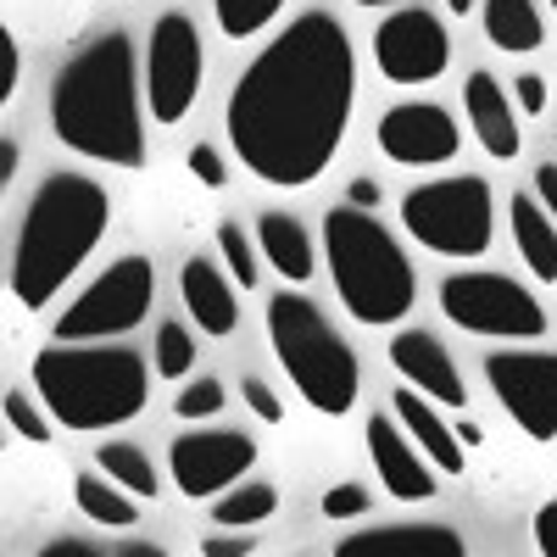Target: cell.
Returning <instances> with one entry per match:
<instances>
[{
    "label": "cell",
    "instance_id": "6da1fadb",
    "mask_svg": "<svg viewBox=\"0 0 557 557\" xmlns=\"http://www.w3.org/2000/svg\"><path fill=\"white\" fill-rule=\"evenodd\" d=\"M357 101V57L335 12H301L278 28L228 89V139L251 178L307 190L335 162Z\"/></svg>",
    "mask_w": 557,
    "mask_h": 557
},
{
    "label": "cell",
    "instance_id": "7a4b0ae2",
    "mask_svg": "<svg viewBox=\"0 0 557 557\" xmlns=\"http://www.w3.org/2000/svg\"><path fill=\"white\" fill-rule=\"evenodd\" d=\"M51 128L57 139L101 168H139L146 162V117H139V67L134 39L107 28L62 62L51 84Z\"/></svg>",
    "mask_w": 557,
    "mask_h": 557
},
{
    "label": "cell",
    "instance_id": "3957f363",
    "mask_svg": "<svg viewBox=\"0 0 557 557\" xmlns=\"http://www.w3.org/2000/svg\"><path fill=\"white\" fill-rule=\"evenodd\" d=\"M107 223H112V196L96 178L89 173H51L28 196L17 240H12V268H7L12 301L23 312L51 307L67 290V278L84 268V257L101 246Z\"/></svg>",
    "mask_w": 557,
    "mask_h": 557
},
{
    "label": "cell",
    "instance_id": "277c9868",
    "mask_svg": "<svg viewBox=\"0 0 557 557\" xmlns=\"http://www.w3.org/2000/svg\"><path fill=\"white\" fill-rule=\"evenodd\" d=\"M28 374H34L45 412H51V424H62L73 435L117 430V424L146 412V396H151L146 357L128 346H62V341H51L45 351H34Z\"/></svg>",
    "mask_w": 557,
    "mask_h": 557
},
{
    "label": "cell",
    "instance_id": "5b68a950",
    "mask_svg": "<svg viewBox=\"0 0 557 557\" xmlns=\"http://www.w3.org/2000/svg\"><path fill=\"white\" fill-rule=\"evenodd\" d=\"M323 262L341 307L368 330H396L418 301V268L374 212L335 207L323 218Z\"/></svg>",
    "mask_w": 557,
    "mask_h": 557
},
{
    "label": "cell",
    "instance_id": "8992f818",
    "mask_svg": "<svg viewBox=\"0 0 557 557\" xmlns=\"http://www.w3.org/2000/svg\"><path fill=\"white\" fill-rule=\"evenodd\" d=\"M262 318H268V346L290 374V385L301 391V401L323 418H346L357 407L362 374L346 335L323 318V307L301 290H273Z\"/></svg>",
    "mask_w": 557,
    "mask_h": 557
},
{
    "label": "cell",
    "instance_id": "52a82bcc",
    "mask_svg": "<svg viewBox=\"0 0 557 557\" xmlns=\"http://www.w3.org/2000/svg\"><path fill=\"white\" fill-rule=\"evenodd\" d=\"M401 228L435 257H485L496 235V196L480 173L430 178L401 196Z\"/></svg>",
    "mask_w": 557,
    "mask_h": 557
},
{
    "label": "cell",
    "instance_id": "ba28073f",
    "mask_svg": "<svg viewBox=\"0 0 557 557\" xmlns=\"http://www.w3.org/2000/svg\"><path fill=\"white\" fill-rule=\"evenodd\" d=\"M151 301H157V268H151V257H117L112 268H101V278H89V285L62 307L51 341H62V346L117 341V335H128V330L146 323Z\"/></svg>",
    "mask_w": 557,
    "mask_h": 557
},
{
    "label": "cell",
    "instance_id": "9c48e42d",
    "mask_svg": "<svg viewBox=\"0 0 557 557\" xmlns=\"http://www.w3.org/2000/svg\"><path fill=\"white\" fill-rule=\"evenodd\" d=\"M441 312L480 341H535L546 335V307L507 273H446L441 278Z\"/></svg>",
    "mask_w": 557,
    "mask_h": 557
},
{
    "label": "cell",
    "instance_id": "30bf717a",
    "mask_svg": "<svg viewBox=\"0 0 557 557\" xmlns=\"http://www.w3.org/2000/svg\"><path fill=\"white\" fill-rule=\"evenodd\" d=\"M201 78H207V51H201V28L184 12H162L146 39V107L157 123L190 117L201 101Z\"/></svg>",
    "mask_w": 557,
    "mask_h": 557
},
{
    "label": "cell",
    "instance_id": "8fae6325",
    "mask_svg": "<svg viewBox=\"0 0 557 557\" xmlns=\"http://www.w3.org/2000/svg\"><path fill=\"white\" fill-rule=\"evenodd\" d=\"M257 469V441L246 430H190L168 446V474L184 502H218Z\"/></svg>",
    "mask_w": 557,
    "mask_h": 557
},
{
    "label": "cell",
    "instance_id": "7c38bea8",
    "mask_svg": "<svg viewBox=\"0 0 557 557\" xmlns=\"http://www.w3.org/2000/svg\"><path fill=\"white\" fill-rule=\"evenodd\" d=\"M485 380L530 441H557V351H491Z\"/></svg>",
    "mask_w": 557,
    "mask_h": 557
},
{
    "label": "cell",
    "instance_id": "4fadbf2b",
    "mask_svg": "<svg viewBox=\"0 0 557 557\" xmlns=\"http://www.w3.org/2000/svg\"><path fill=\"white\" fill-rule=\"evenodd\" d=\"M374 62L391 84L418 89V84H435L451 62V34L435 12L424 7H396L380 28H374Z\"/></svg>",
    "mask_w": 557,
    "mask_h": 557
},
{
    "label": "cell",
    "instance_id": "5bb4252c",
    "mask_svg": "<svg viewBox=\"0 0 557 557\" xmlns=\"http://www.w3.org/2000/svg\"><path fill=\"white\" fill-rule=\"evenodd\" d=\"M374 139H380V151L401 168H441V162H457V151H462V134H457L451 112L435 107V101L391 107L374 123Z\"/></svg>",
    "mask_w": 557,
    "mask_h": 557
},
{
    "label": "cell",
    "instance_id": "9a60e30c",
    "mask_svg": "<svg viewBox=\"0 0 557 557\" xmlns=\"http://www.w3.org/2000/svg\"><path fill=\"white\" fill-rule=\"evenodd\" d=\"M391 368L401 374V385H412L424 401L435 407H469V391H462V374H457V362L451 351L441 346V335L430 330H396L391 335Z\"/></svg>",
    "mask_w": 557,
    "mask_h": 557
},
{
    "label": "cell",
    "instance_id": "2e32d148",
    "mask_svg": "<svg viewBox=\"0 0 557 557\" xmlns=\"http://www.w3.org/2000/svg\"><path fill=\"white\" fill-rule=\"evenodd\" d=\"M368 457H374V474L385 480V491L396 502H430L441 491L435 462L407 441V430L396 424V412H374V418H368Z\"/></svg>",
    "mask_w": 557,
    "mask_h": 557
},
{
    "label": "cell",
    "instance_id": "e0dca14e",
    "mask_svg": "<svg viewBox=\"0 0 557 557\" xmlns=\"http://www.w3.org/2000/svg\"><path fill=\"white\" fill-rule=\"evenodd\" d=\"M462 112L474 123V139L485 146V157L513 162L524 151V128H519V101L502 89V78L491 73H469L462 78Z\"/></svg>",
    "mask_w": 557,
    "mask_h": 557
},
{
    "label": "cell",
    "instance_id": "ac0fdd59",
    "mask_svg": "<svg viewBox=\"0 0 557 557\" xmlns=\"http://www.w3.org/2000/svg\"><path fill=\"white\" fill-rule=\"evenodd\" d=\"M335 557H469L451 524H368L335 541Z\"/></svg>",
    "mask_w": 557,
    "mask_h": 557
},
{
    "label": "cell",
    "instance_id": "d6986e66",
    "mask_svg": "<svg viewBox=\"0 0 557 557\" xmlns=\"http://www.w3.org/2000/svg\"><path fill=\"white\" fill-rule=\"evenodd\" d=\"M391 412H396V424L407 430V441L435 462V474H457V480H462V462H469V451H462L457 430L441 418L435 401H424L412 385H401V391H391Z\"/></svg>",
    "mask_w": 557,
    "mask_h": 557
},
{
    "label": "cell",
    "instance_id": "ffe728a7",
    "mask_svg": "<svg viewBox=\"0 0 557 557\" xmlns=\"http://www.w3.org/2000/svg\"><path fill=\"white\" fill-rule=\"evenodd\" d=\"M178 296L190 307V323L201 335H235L240 330V301H235V285L207 262V257H190L178 268Z\"/></svg>",
    "mask_w": 557,
    "mask_h": 557
},
{
    "label": "cell",
    "instance_id": "44dd1931",
    "mask_svg": "<svg viewBox=\"0 0 557 557\" xmlns=\"http://www.w3.org/2000/svg\"><path fill=\"white\" fill-rule=\"evenodd\" d=\"M257 246H262V262L285 278V285H307V278L318 273L312 235H307L290 212H262V218H257Z\"/></svg>",
    "mask_w": 557,
    "mask_h": 557
},
{
    "label": "cell",
    "instance_id": "7402d4cb",
    "mask_svg": "<svg viewBox=\"0 0 557 557\" xmlns=\"http://www.w3.org/2000/svg\"><path fill=\"white\" fill-rule=\"evenodd\" d=\"M507 223H513V246H519L524 268L541 278V285H552V278H557V223L535 201V190L507 196Z\"/></svg>",
    "mask_w": 557,
    "mask_h": 557
},
{
    "label": "cell",
    "instance_id": "603a6c76",
    "mask_svg": "<svg viewBox=\"0 0 557 557\" xmlns=\"http://www.w3.org/2000/svg\"><path fill=\"white\" fill-rule=\"evenodd\" d=\"M485 39L496 45V51L507 57H530L541 51V39H546V23H541V7L535 0H485Z\"/></svg>",
    "mask_w": 557,
    "mask_h": 557
},
{
    "label": "cell",
    "instance_id": "cb8c5ba5",
    "mask_svg": "<svg viewBox=\"0 0 557 557\" xmlns=\"http://www.w3.org/2000/svg\"><path fill=\"white\" fill-rule=\"evenodd\" d=\"M96 474H107L117 491H128L134 502H151L157 491H162V480H157V462L139 451V446H128V441H107L101 451H96Z\"/></svg>",
    "mask_w": 557,
    "mask_h": 557
},
{
    "label": "cell",
    "instance_id": "d4e9b609",
    "mask_svg": "<svg viewBox=\"0 0 557 557\" xmlns=\"http://www.w3.org/2000/svg\"><path fill=\"white\" fill-rule=\"evenodd\" d=\"M73 502H78V513L89 524H101V530H128L139 519V502L128 491H117L107 474H78L73 480Z\"/></svg>",
    "mask_w": 557,
    "mask_h": 557
},
{
    "label": "cell",
    "instance_id": "484cf974",
    "mask_svg": "<svg viewBox=\"0 0 557 557\" xmlns=\"http://www.w3.org/2000/svg\"><path fill=\"white\" fill-rule=\"evenodd\" d=\"M273 507H278V491H273L268 480H246V485H235L228 496L212 502V524H223V530H246V524L273 519Z\"/></svg>",
    "mask_w": 557,
    "mask_h": 557
},
{
    "label": "cell",
    "instance_id": "4316f807",
    "mask_svg": "<svg viewBox=\"0 0 557 557\" xmlns=\"http://www.w3.org/2000/svg\"><path fill=\"white\" fill-rule=\"evenodd\" d=\"M218 257L228 262V273H235V285H240V290H257V285H262V246L246 235L235 218H223V223H218Z\"/></svg>",
    "mask_w": 557,
    "mask_h": 557
},
{
    "label": "cell",
    "instance_id": "83f0119b",
    "mask_svg": "<svg viewBox=\"0 0 557 557\" xmlns=\"http://www.w3.org/2000/svg\"><path fill=\"white\" fill-rule=\"evenodd\" d=\"M212 12H218V28L228 39H251L285 12V0H212Z\"/></svg>",
    "mask_w": 557,
    "mask_h": 557
},
{
    "label": "cell",
    "instance_id": "f1b7e54d",
    "mask_svg": "<svg viewBox=\"0 0 557 557\" xmlns=\"http://www.w3.org/2000/svg\"><path fill=\"white\" fill-rule=\"evenodd\" d=\"M151 357H157V374H162V380H184V374L196 368V335L184 330V323H157Z\"/></svg>",
    "mask_w": 557,
    "mask_h": 557
},
{
    "label": "cell",
    "instance_id": "f546056e",
    "mask_svg": "<svg viewBox=\"0 0 557 557\" xmlns=\"http://www.w3.org/2000/svg\"><path fill=\"white\" fill-rule=\"evenodd\" d=\"M223 401H228L223 380L201 374V380H190V385H184V391L173 396V412L184 418V424H196V418H212V412H223Z\"/></svg>",
    "mask_w": 557,
    "mask_h": 557
},
{
    "label": "cell",
    "instance_id": "4dcf8cb0",
    "mask_svg": "<svg viewBox=\"0 0 557 557\" xmlns=\"http://www.w3.org/2000/svg\"><path fill=\"white\" fill-rule=\"evenodd\" d=\"M7 424H12V435H23L28 446L51 441V412H39L28 391H7Z\"/></svg>",
    "mask_w": 557,
    "mask_h": 557
},
{
    "label": "cell",
    "instance_id": "1f68e13d",
    "mask_svg": "<svg viewBox=\"0 0 557 557\" xmlns=\"http://www.w3.org/2000/svg\"><path fill=\"white\" fill-rule=\"evenodd\" d=\"M368 491L362 485H351V480H341V485H330L323 491V519H335V524H346V519H368Z\"/></svg>",
    "mask_w": 557,
    "mask_h": 557
},
{
    "label": "cell",
    "instance_id": "d6a6232c",
    "mask_svg": "<svg viewBox=\"0 0 557 557\" xmlns=\"http://www.w3.org/2000/svg\"><path fill=\"white\" fill-rule=\"evenodd\" d=\"M240 396H246V407L262 418V424H285V401H278V391H273L268 380L246 374V380H240Z\"/></svg>",
    "mask_w": 557,
    "mask_h": 557
},
{
    "label": "cell",
    "instance_id": "836d02e7",
    "mask_svg": "<svg viewBox=\"0 0 557 557\" xmlns=\"http://www.w3.org/2000/svg\"><path fill=\"white\" fill-rule=\"evenodd\" d=\"M17 84H23V51H17L12 28H0V101H12Z\"/></svg>",
    "mask_w": 557,
    "mask_h": 557
},
{
    "label": "cell",
    "instance_id": "e575fe53",
    "mask_svg": "<svg viewBox=\"0 0 557 557\" xmlns=\"http://www.w3.org/2000/svg\"><path fill=\"white\" fill-rule=\"evenodd\" d=\"M190 173L207 184V190H223L228 184V162H223L218 146H190Z\"/></svg>",
    "mask_w": 557,
    "mask_h": 557
},
{
    "label": "cell",
    "instance_id": "d590c367",
    "mask_svg": "<svg viewBox=\"0 0 557 557\" xmlns=\"http://www.w3.org/2000/svg\"><path fill=\"white\" fill-rule=\"evenodd\" d=\"M257 552V535L251 530H223V535H207L201 541V557H251Z\"/></svg>",
    "mask_w": 557,
    "mask_h": 557
},
{
    "label": "cell",
    "instance_id": "8d00e7d4",
    "mask_svg": "<svg viewBox=\"0 0 557 557\" xmlns=\"http://www.w3.org/2000/svg\"><path fill=\"white\" fill-rule=\"evenodd\" d=\"M530 535H535V552H541V557H557V496L535 507V519H530Z\"/></svg>",
    "mask_w": 557,
    "mask_h": 557
},
{
    "label": "cell",
    "instance_id": "74e56055",
    "mask_svg": "<svg viewBox=\"0 0 557 557\" xmlns=\"http://www.w3.org/2000/svg\"><path fill=\"white\" fill-rule=\"evenodd\" d=\"M513 101H519L524 117H541V112H546V78H541V73H519V78H513Z\"/></svg>",
    "mask_w": 557,
    "mask_h": 557
},
{
    "label": "cell",
    "instance_id": "f35d334b",
    "mask_svg": "<svg viewBox=\"0 0 557 557\" xmlns=\"http://www.w3.org/2000/svg\"><path fill=\"white\" fill-rule=\"evenodd\" d=\"M380 201H385L380 178H368V173H362V178H351V184H346V207H357V212H374Z\"/></svg>",
    "mask_w": 557,
    "mask_h": 557
},
{
    "label": "cell",
    "instance_id": "ab89813d",
    "mask_svg": "<svg viewBox=\"0 0 557 557\" xmlns=\"http://www.w3.org/2000/svg\"><path fill=\"white\" fill-rule=\"evenodd\" d=\"M34 557H107V552L89 546V541H78V535H62V541H45Z\"/></svg>",
    "mask_w": 557,
    "mask_h": 557
},
{
    "label": "cell",
    "instance_id": "60d3db41",
    "mask_svg": "<svg viewBox=\"0 0 557 557\" xmlns=\"http://www.w3.org/2000/svg\"><path fill=\"white\" fill-rule=\"evenodd\" d=\"M535 201L552 212V223H557V162H541L535 168Z\"/></svg>",
    "mask_w": 557,
    "mask_h": 557
},
{
    "label": "cell",
    "instance_id": "b9f144b4",
    "mask_svg": "<svg viewBox=\"0 0 557 557\" xmlns=\"http://www.w3.org/2000/svg\"><path fill=\"white\" fill-rule=\"evenodd\" d=\"M451 430H457V441H462V451H474V446H485V430L474 424V418H469V412H457V424H451Z\"/></svg>",
    "mask_w": 557,
    "mask_h": 557
},
{
    "label": "cell",
    "instance_id": "7bdbcfd3",
    "mask_svg": "<svg viewBox=\"0 0 557 557\" xmlns=\"http://www.w3.org/2000/svg\"><path fill=\"white\" fill-rule=\"evenodd\" d=\"M17 162H23V151H17V139L7 134V139H0V184H12V173H17Z\"/></svg>",
    "mask_w": 557,
    "mask_h": 557
},
{
    "label": "cell",
    "instance_id": "ee69618b",
    "mask_svg": "<svg viewBox=\"0 0 557 557\" xmlns=\"http://www.w3.org/2000/svg\"><path fill=\"white\" fill-rule=\"evenodd\" d=\"M117 557H168L162 546H151V541H123L117 546Z\"/></svg>",
    "mask_w": 557,
    "mask_h": 557
},
{
    "label": "cell",
    "instance_id": "f6af8a7d",
    "mask_svg": "<svg viewBox=\"0 0 557 557\" xmlns=\"http://www.w3.org/2000/svg\"><path fill=\"white\" fill-rule=\"evenodd\" d=\"M446 12H451V17H469V12H474V0H446Z\"/></svg>",
    "mask_w": 557,
    "mask_h": 557
},
{
    "label": "cell",
    "instance_id": "bcb514c9",
    "mask_svg": "<svg viewBox=\"0 0 557 557\" xmlns=\"http://www.w3.org/2000/svg\"><path fill=\"white\" fill-rule=\"evenodd\" d=\"M357 7H401V0H357Z\"/></svg>",
    "mask_w": 557,
    "mask_h": 557
},
{
    "label": "cell",
    "instance_id": "7dc6e473",
    "mask_svg": "<svg viewBox=\"0 0 557 557\" xmlns=\"http://www.w3.org/2000/svg\"><path fill=\"white\" fill-rule=\"evenodd\" d=\"M546 7H552V17H557V0H546Z\"/></svg>",
    "mask_w": 557,
    "mask_h": 557
}]
</instances>
